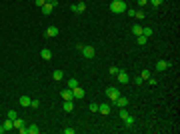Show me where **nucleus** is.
Wrapping results in <instances>:
<instances>
[{"label": "nucleus", "instance_id": "obj_1", "mask_svg": "<svg viewBox=\"0 0 180 134\" xmlns=\"http://www.w3.org/2000/svg\"><path fill=\"white\" fill-rule=\"evenodd\" d=\"M126 2L124 0H112L110 2V10L114 12V14H122V12H126Z\"/></svg>", "mask_w": 180, "mask_h": 134}, {"label": "nucleus", "instance_id": "obj_24", "mask_svg": "<svg viewBox=\"0 0 180 134\" xmlns=\"http://www.w3.org/2000/svg\"><path fill=\"white\" fill-rule=\"evenodd\" d=\"M140 76H142V78H144V80H146V78H150V76H152V72H150V70H148V68H144V70H142V74H140Z\"/></svg>", "mask_w": 180, "mask_h": 134}, {"label": "nucleus", "instance_id": "obj_22", "mask_svg": "<svg viewBox=\"0 0 180 134\" xmlns=\"http://www.w3.org/2000/svg\"><path fill=\"white\" fill-rule=\"evenodd\" d=\"M74 86H78V80H76V78H70V80L66 82V88H74Z\"/></svg>", "mask_w": 180, "mask_h": 134}, {"label": "nucleus", "instance_id": "obj_15", "mask_svg": "<svg viewBox=\"0 0 180 134\" xmlns=\"http://www.w3.org/2000/svg\"><path fill=\"white\" fill-rule=\"evenodd\" d=\"M30 102H32L30 96H20V106H30Z\"/></svg>", "mask_w": 180, "mask_h": 134}, {"label": "nucleus", "instance_id": "obj_39", "mask_svg": "<svg viewBox=\"0 0 180 134\" xmlns=\"http://www.w3.org/2000/svg\"><path fill=\"white\" fill-rule=\"evenodd\" d=\"M4 132H6V130H4V126L0 124V134H4Z\"/></svg>", "mask_w": 180, "mask_h": 134}, {"label": "nucleus", "instance_id": "obj_19", "mask_svg": "<svg viewBox=\"0 0 180 134\" xmlns=\"http://www.w3.org/2000/svg\"><path fill=\"white\" fill-rule=\"evenodd\" d=\"M152 34H154V30H152L150 26H146V28H142V36H146V38H148V36H152Z\"/></svg>", "mask_w": 180, "mask_h": 134}, {"label": "nucleus", "instance_id": "obj_26", "mask_svg": "<svg viewBox=\"0 0 180 134\" xmlns=\"http://www.w3.org/2000/svg\"><path fill=\"white\" fill-rule=\"evenodd\" d=\"M118 72H120V68H118V66H110V74H112V76H116Z\"/></svg>", "mask_w": 180, "mask_h": 134}, {"label": "nucleus", "instance_id": "obj_18", "mask_svg": "<svg viewBox=\"0 0 180 134\" xmlns=\"http://www.w3.org/2000/svg\"><path fill=\"white\" fill-rule=\"evenodd\" d=\"M72 108H74L72 100H64V112H72Z\"/></svg>", "mask_w": 180, "mask_h": 134}, {"label": "nucleus", "instance_id": "obj_29", "mask_svg": "<svg viewBox=\"0 0 180 134\" xmlns=\"http://www.w3.org/2000/svg\"><path fill=\"white\" fill-rule=\"evenodd\" d=\"M88 108H90V112H98V102H92Z\"/></svg>", "mask_w": 180, "mask_h": 134}, {"label": "nucleus", "instance_id": "obj_21", "mask_svg": "<svg viewBox=\"0 0 180 134\" xmlns=\"http://www.w3.org/2000/svg\"><path fill=\"white\" fill-rule=\"evenodd\" d=\"M26 130H28V134H38V132H40V128H38L36 124H32V126H28Z\"/></svg>", "mask_w": 180, "mask_h": 134}, {"label": "nucleus", "instance_id": "obj_14", "mask_svg": "<svg viewBox=\"0 0 180 134\" xmlns=\"http://www.w3.org/2000/svg\"><path fill=\"white\" fill-rule=\"evenodd\" d=\"M40 10H42V14H46V16H48V14H50V12H52V10H54V6H52V4H48V2H46L44 6H42V8H40Z\"/></svg>", "mask_w": 180, "mask_h": 134}, {"label": "nucleus", "instance_id": "obj_34", "mask_svg": "<svg viewBox=\"0 0 180 134\" xmlns=\"http://www.w3.org/2000/svg\"><path fill=\"white\" fill-rule=\"evenodd\" d=\"M134 18H138V20H140V18H144V12H142V10H136Z\"/></svg>", "mask_w": 180, "mask_h": 134}, {"label": "nucleus", "instance_id": "obj_38", "mask_svg": "<svg viewBox=\"0 0 180 134\" xmlns=\"http://www.w3.org/2000/svg\"><path fill=\"white\" fill-rule=\"evenodd\" d=\"M48 4H52V6H58V0H46Z\"/></svg>", "mask_w": 180, "mask_h": 134}, {"label": "nucleus", "instance_id": "obj_6", "mask_svg": "<svg viewBox=\"0 0 180 134\" xmlns=\"http://www.w3.org/2000/svg\"><path fill=\"white\" fill-rule=\"evenodd\" d=\"M114 104H116V106H118V108H124V106H128V98H126V96H122V94H120V96H118V98H116V100H114Z\"/></svg>", "mask_w": 180, "mask_h": 134}, {"label": "nucleus", "instance_id": "obj_36", "mask_svg": "<svg viewBox=\"0 0 180 134\" xmlns=\"http://www.w3.org/2000/svg\"><path fill=\"white\" fill-rule=\"evenodd\" d=\"M34 2H36V6H40V8L46 4V0H34Z\"/></svg>", "mask_w": 180, "mask_h": 134}, {"label": "nucleus", "instance_id": "obj_27", "mask_svg": "<svg viewBox=\"0 0 180 134\" xmlns=\"http://www.w3.org/2000/svg\"><path fill=\"white\" fill-rule=\"evenodd\" d=\"M126 116H128V110H126V106H124V108H120V118L124 120Z\"/></svg>", "mask_w": 180, "mask_h": 134}, {"label": "nucleus", "instance_id": "obj_28", "mask_svg": "<svg viewBox=\"0 0 180 134\" xmlns=\"http://www.w3.org/2000/svg\"><path fill=\"white\" fill-rule=\"evenodd\" d=\"M148 2H150V4H152L154 8H158V6H160V4H162L164 0H148Z\"/></svg>", "mask_w": 180, "mask_h": 134}, {"label": "nucleus", "instance_id": "obj_9", "mask_svg": "<svg viewBox=\"0 0 180 134\" xmlns=\"http://www.w3.org/2000/svg\"><path fill=\"white\" fill-rule=\"evenodd\" d=\"M98 112L104 114V116H108L112 112V108H110V104H98Z\"/></svg>", "mask_w": 180, "mask_h": 134}, {"label": "nucleus", "instance_id": "obj_2", "mask_svg": "<svg viewBox=\"0 0 180 134\" xmlns=\"http://www.w3.org/2000/svg\"><path fill=\"white\" fill-rule=\"evenodd\" d=\"M80 52H82L84 58H94V56H96V48H94V46H82Z\"/></svg>", "mask_w": 180, "mask_h": 134}, {"label": "nucleus", "instance_id": "obj_13", "mask_svg": "<svg viewBox=\"0 0 180 134\" xmlns=\"http://www.w3.org/2000/svg\"><path fill=\"white\" fill-rule=\"evenodd\" d=\"M40 56H42L44 60H50V58H52V50H50V48H42V52H40Z\"/></svg>", "mask_w": 180, "mask_h": 134}, {"label": "nucleus", "instance_id": "obj_10", "mask_svg": "<svg viewBox=\"0 0 180 134\" xmlns=\"http://www.w3.org/2000/svg\"><path fill=\"white\" fill-rule=\"evenodd\" d=\"M60 96L64 98V100H74V94H72V88H64L60 92Z\"/></svg>", "mask_w": 180, "mask_h": 134}, {"label": "nucleus", "instance_id": "obj_33", "mask_svg": "<svg viewBox=\"0 0 180 134\" xmlns=\"http://www.w3.org/2000/svg\"><path fill=\"white\" fill-rule=\"evenodd\" d=\"M8 118L14 120V118H16V110H8Z\"/></svg>", "mask_w": 180, "mask_h": 134}, {"label": "nucleus", "instance_id": "obj_37", "mask_svg": "<svg viewBox=\"0 0 180 134\" xmlns=\"http://www.w3.org/2000/svg\"><path fill=\"white\" fill-rule=\"evenodd\" d=\"M74 132H76L74 128H64V134H74Z\"/></svg>", "mask_w": 180, "mask_h": 134}, {"label": "nucleus", "instance_id": "obj_3", "mask_svg": "<svg viewBox=\"0 0 180 134\" xmlns=\"http://www.w3.org/2000/svg\"><path fill=\"white\" fill-rule=\"evenodd\" d=\"M106 96H108V98H110V100L114 102V100H116V98L120 96V90L116 88V86H108V88H106Z\"/></svg>", "mask_w": 180, "mask_h": 134}, {"label": "nucleus", "instance_id": "obj_25", "mask_svg": "<svg viewBox=\"0 0 180 134\" xmlns=\"http://www.w3.org/2000/svg\"><path fill=\"white\" fill-rule=\"evenodd\" d=\"M136 40H138V44H140V46H144L148 38H146V36H136Z\"/></svg>", "mask_w": 180, "mask_h": 134}, {"label": "nucleus", "instance_id": "obj_11", "mask_svg": "<svg viewBox=\"0 0 180 134\" xmlns=\"http://www.w3.org/2000/svg\"><path fill=\"white\" fill-rule=\"evenodd\" d=\"M72 94H74V98H78V100H82V98L86 96V94H84V90L80 88V86H74V88H72Z\"/></svg>", "mask_w": 180, "mask_h": 134}, {"label": "nucleus", "instance_id": "obj_7", "mask_svg": "<svg viewBox=\"0 0 180 134\" xmlns=\"http://www.w3.org/2000/svg\"><path fill=\"white\" fill-rule=\"evenodd\" d=\"M44 36L46 38H54V36H58V28H56V26H48L46 32H44Z\"/></svg>", "mask_w": 180, "mask_h": 134}, {"label": "nucleus", "instance_id": "obj_16", "mask_svg": "<svg viewBox=\"0 0 180 134\" xmlns=\"http://www.w3.org/2000/svg\"><path fill=\"white\" fill-rule=\"evenodd\" d=\"M132 34H134V36H142V26H140V24H134V26H132Z\"/></svg>", "mask_w": 180, "mask_h": 134}, {"label": "nucleus", "instance_id": "obj_4", "mask_svg": "<svg viewBox=\"0 0 180 134\" xmlns=\"http://www.w3.org/2000/svg\"><path fill=\"white\" fill-rule=\"evenodd\" d=\"M170 66H172V62H168V60H158V62H156V70H158V72H164V70L170 68Z\"/></svg>", "mask_w": 180, "mask_h": 134}, {"label": "nucleus", "instance_id": "obj_32", "mask_svg": "<svg viewBox=\"0 0 180 134\" xmlns=\"http://www.w3.org/2000/svg\"><path fill=\"white\" fill-rule=\"evenodd\" d=\"M30 106H32V108H38V106H40V100H36V98H34V100L30 102Z\"/></svg>", "mask_w": 180, "mask_h": 134}, {"label": "nucleus", "instance_id": "obj_23", "mask_svg": "<svg viewBox=\"0 0 180 134\" xmlns=\"http://www.w3.org/2000/svg\"><path fill=\"white\" fill-rule=\"evenodd\" d=\"M124 124H126V128H130V126H132V124H134V118H132V116H130V114H128V116H126V118H124Z\"/></svg>", "mask_w": 180, "mask_h": 134}, {"label": "nucleus", "instance_id": "obj_17", "mask_svg": "<svg viewBox=\"0 0 180 134\" xmlns=\"http://www.w3.org/2000/svg\"><path fill=\"white\" fill-rule=\"evenodd\" d=\"M52 78H54V80H62V78H64V72H62V70H54V72H52Z\"/></svg>", "mask_w": 180, "mask_h": 134}, {"label": "nucleus", "instance_id": "obj_12", "mask_svg": "<svg viewBox=\"0 0 180 134\" xmlns=\"http://www.w3.org/2000/svg\"><path fill=\"white\" fill-rule=\"evenodd\" d=\"M12 124H14V128H16V130H20V128H24V126H26V122H24L22 118H18V116L12 120Z\"/></svg>", "mask_w": 180, "mask_h": 134}, {"label": "nucleus", "instance_id": "obj_20", "mask_svg": "<svg viewBox=\"0 0 180 134\" xmlns=\"http://www.w3.org/2000/svg\"><path fill=\"white\" fill-rule=\"evenodd\" d=\"M2 126H4V130H10V128H14V124H12V120H10V118H6V120L2 122Z\"/></svg>", "mask_w": 180, "mask_h": 134}, {"label": "nucleus", "instance_id": "obj_8", "mask_svg": "<svg viewBox=\"0 0 180 134\" xmlns=\"http://www.w3.org/2000/svg\"><path fill=\"white\" fill-rule=\"evenodd\" d=\"M116 78H118V82H120V84H128V80H130V78H128V74H126L124 70H120V72L116 74Z\"/></svg>", "mask_w": 180, "mask_h": 134}, {"label": "nucleus", "instance_id": "obj_5", "mask_svg": "<svg viewBox=\"0 0 180 134\" xmlns=\"http://www.w3.org/2000/svg\"><path fill=\"white\" fill-rule=\"evenodd\" d=\"M74 14H82L84 10H86V2H80V4H72V8H70Z\"/></svg>", "mask_w": 180, "mask_h": 134}, {"label": "nucleus", "instance_id": "obj_35", "mask_svg": "<svg viewBox=\"0 0 180 134\" xmlns=\"http://www.w3.org/2000/svg\"><path fill=\"white\" fill-rule=\"evenodd\" d=\"M136 2H138V6H140V8H142V6H146V4H148V0H136Z\"/></svg>", "mask_w": 180, "mask_h": 134}, {"label": "nucleus", "instance_id": "obj_30", "mask_svg": "<svg viewBox=\"0 0 180 134\" xmlns=\"http://www.w3.org/2000/svg\"><path fill=\"white\" fill-rule=\"evenodd\" d=\"M132 82H134V84H138V86H140V84L144 82V78H142V76H136V78H132Z\"/></svg>", "mask_w": 180, "mask_h": 134}, {"label": "nucleus", "instance_id": "obj_31", "mask_svg": "<svg viewBox=\"0 0 180 134\" xmlns=\"http://www.w3.org/2000/svg\"><path fill=\"white\" fill-rule=\"evenodd\" d=\"M146 80H148V84H150V86H156V84H158V80H156V78H152V76H150V78H146Z\"/></svg>", "mask_w": 180, "mask_h": 134}]
</instances>
